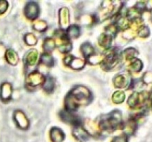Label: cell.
Masks as SVG:
<instances>
[{"label": "cell", "instance_id": "obj_1", "mask_svg": "<svg viewBox=\"0 0 152 142\" xmlns=\"http://www.w3.org/2000/svg\"><path fill=\"white\" fill-rule=\"evenodd\" d=\"M91 93L88 89L78 86L73 89L65 98V110L74 112L81 105H87L91 101Z\"/></svg>", "mask_w": 152, "mask_h": 142}, {"label": "cell", "instance_id": "obj_2", "mask_svg": "<svg viewBox=\"0 0 152 142\" xmlns=\"http://www.w3.org/2000/svg\"><path fill=\"white\" fill-rule=\"evenodd\" d=\"M123 123L122 113L119 110H114L100 119L99 128L107 132H113Z\"/></svg>", "mask_w": 152, "mask_h": 142}, {"label": "cell", "instance_id": "obj_3", "mask_svg": "<svg viewBox=\"0 0 152 142\" xmlns=\"http://www.w3.org/2000/svg\"><path fill=\"white\" fill-rule=\"evenodd\" d=\"M120 51L117 49H113L105 55V57L104 58L102 63V66L106 71L112 70L120 63Z\"/></svg>", "mask_w": 152, "mask_h": 142}, {"label": "cell", "instance_id": "obj_4", "mask_svg": "<svg viewBox=\"0 0 152 142\" xmlns=\"http://www.w3.org/2000/svg\"><path fill=\"white\" fill-rule=\"evenodd\" d=\"M45 77L37 71H34L28 74L26 79V84L28 89H35L37 86L43 85Z\"/></svg>", "mask_w": 152, "mask_h": 142}, {"label": "cell", "instance_id": "obj_5", "mask_svg": "<svg viewBox=\"0 0 152 142\" xmlns=\"http://www.w3.org/2000/svg\"><path fill=\"white\" fill-rule=\"evenodd\" d=\"M39 13V5L34 1H30L26 4L25 8V14L29 19H35Z\"/></svg>", "mask_w": 152, "mask_h": 142}, {"label": "cell", "instance_id": "obj_6", "mask_svg": "<svg viewBox=\"0 0 152 142\" xmlns=\"http://www.w3.org/2000/svg\"><path fill=\"white\" fill-rule=\"evenodd\" d=\"M13 117H14V121L18 127L22 129H28L29 127V121L27 118L26 116L24 114L23 112L20 110L15 111Z\"/></svg>", "mask_w": 152, "mask_h": 142}, {"label": "cell", "instance_id": "obj_7", "mask_svg": "<svg viewBox=\"0 0 152 142\" xmlns=\"http://www.w3.org/2000/svg\"><path fill=\"white\" fill-rule=\"evenodd\" d=\"M59 116H60L62 120L63 121L66 122V123L71 124L74 125V126L80 125V120L75 114H74V112L64 110V111L61 112Z\"/></svg>", "mask_w": 152, "mask_h": 142}, {"label": "cell", "instance_id": "obj_8", "mask_svg": "<svg viewBox=\"0 0 152 142\" xmlns=\"http://www.w3.org/2000/svg\"><path fill=\"white\" fill-rule=\"evenodd\" d=\"M59 25H60L61 30H65L69 28L70 22V14L69 10L67 7H62L59 10Z\"/></svg>", "mask_w": 152, "mask_h": 142}, {"label": "cell", "instance_id": "obj_9", "mask_svg": "<svg viewBox=\"0 0 152 142\" xmlns=\"http://www.w3.org/2000/svg\"><path fill=\"white\" fill-rule=\"evenodd\" d=\"M64 63L65 65H70L71 68L76 70L82 69L85 66V61L83 60L76 58L71 55L66 57L64 60Z\"/></svg>", "mask_w": 152, "mask_h": 142}, {"label": "cell", "instance_id": "obj_10", "mask_svg": "<svg viewBox=\"0 0 152 142\" xmlns=\"http://www.w3.org/2000/svg\"><path fill=\"white\" fill-rule=\"evenodd\" d=\"M12 96V86L9 83H3L0 86V99L4 102L9 101Z\"/></svg>", "mask_w": 152, "mask_h": 142}, {"label": "cell", "instance_id": "obj_11", "mask_svg": "<svg viewBox=\"0 0 152 142\" xmlns=\"http://www.w3.org/2000/svg\"><path fill=\"white\" fill-rule=\"evenodd\" d=\"M73 135L75 137L76 139L80 141H86L88 139L89 137V134L81 125L74 126V128L73 129Z\"/></svg>", "mask_w": 152, "mask_h": 142}, {"label": "cell", "instance_id": "obj_12", "mask_svg": "<svg viewBox=\"0 0 152 142\" xmlns=\"http://www.w3.org/2000/svg\"><path fill=\"white\" fill-rule=\"evenodd\" d=\"M114 86L117 88H121L126 87L129 84V76L127 75L126 74L123 73V74H120L115 77L114 80Z\"/></svg>", "mask_w": 152, "mask_h": 142}, {"label": "cell", "instance_id": "obj_13", "mask_svg": "<svg viewBox=\"0 0 152 142\" xmlns=\"http://www.w3.org/2000/svg\"><path fill=\"white\" fill-rule=\"evenodd\" d=\"M37 59H38V52L36 49H31L25 56L24 60L26 65L32 66L35 65Z\"/></svg>", "mask_w": 152, "mask_h": 142}, {"label": "cell", "instance_id": "obj_14", "mask_svg": "<svg viewBox=\"0 0 152 142\" xmlns=\"http://www.w3.org/2000/svg\"><path fill=\"white\" fill-rule=\"evenodd\" d=\"M50 138L53 142H62L65 139V133L58 127H53L50 132Z\"/></svg>", "mask_w": 152, "mask_h": 142}, {"label": "cell", "instance_id": "obj_15", "mask_svg": "<svg viewBox=\"0 0 152 142\" xmlns=\"http://www.w3.org/2000/svg\"><path fill=\"white\" fill-rule=\"evenodd\" d=\"M4 57H5L6 61L12 65H16L19 61L17 54L12 49H7L6 51L5 54H4Z\"/></svg>", "mask_w": 152, "mask_h": 142}, {"label": "cell", "instance_id": "obj_16", "mask_svg": "<svg viewBox=\"0 0 152 142\" xmlns=\"http://www.w3.org/2000/svg\"><path fill=\"white\" fill-rule=\"evenodd\" d=\"M81 52L83 56L87 60L94 55V49L92 45L89 43H85L82 45Z\"/></svg>", "mask_w": 152, "mask_h": 142}, {"label": "cell", "instance_id": "obj_17", "mask_svg": "<svg viewBox=\"0 0 152 142\" xmlns=\"http://www.w3.org/2000/svg\"><path fill=\"white\" fill-rule=\"evenodd\" d=\"M111 42H112V37L105 34H102L99 38V44L106 49H110L111 46Z\"/></svg>", "mask_w": 152, "mask_h": 142}, {"label": "cell", "instance_id": "obj_18", "mask_svg": "<svg viewBox=\"0 0 152 142\" xmlns=\"http://www.w3.org/2000/svg\"><path fill=\"white\" fill-rule=\"evenodd\" d=\"M55 86V82L54 80H53V77H50V76H48V77H45V82L43 83V89L45 92H51L54 89Z\"/></svg>", "mask_w": 152, "mask_h": 142}, {"label": "cell", "instance_id": "obj_19", "mask_svg": "<svg viewBox=\"0 0 152 142\" xmlns=\"http://www.w3.org/2000/svg\"><path fill=\"white\" fill-rule=\"evenodd\" d=\"M40 63L48 67H51L54 64V60L50 54L44 53L40 57Z\"/></svg>", "mask_w": 152, "mask_h": 142}, {"label": "cell", "instance_id": "obj_20", "mask_svg": "<svg viewBox=\"0 0 152 142\" xmlns=\"http://www.w3.org/2000/svg\"><path fill=\"white\" fill-rule=\"evenodd\" d=\"M67 35L68 38H77L80 34V28L78 25H73L69 26L67 31Z\"/></svg>", "mask_w": 152, "mask_h": 142}, {"label": "cell", "instance_id": "obj_21", "mask_svg": "<svg viewBox=\"0 0 152 142\" xmlns=\"http://www.w3.org/2000/svg\"><path fill=\"white\" fill-rule=\"evenodd\" d=\"M56 47V42L52 38H47L44 42L43 48L45 53L50 54Z\"/></svg>", "mask_w": 152, "mask_h": 142}, {"label": "cell", "instance_id": "obj_22", "mask_svg": "<svg viewBox=\"0 0 152 142\" xmlns=\"http://www.w3.org/2000/svg\"><path fill=\"white\" fill-rule=\"evenodd\" d=\"M125 99V94L124 92H122V91H117V92H114V95L112 96V100L113 102L115 103V104H121L124 101Z\"/></svg>", "mask_w": 152, "mask_h": 142}, {"label": "cell", "instance_id": "obj_23", "mask_svg": "<svg viewBox=\"0 0 152 142\" xmlns=\"http://www.w3.org/2000/svg\"><path fill=\"white\" fill-rule=\"evenodd\" d=\"M59 50L62 53H68L71 50V43L68 41L64 42L59 46Z\"/></svg>", "mask_w": 152, "mask_h": 142}, {"label": "cell", "instance_id": "obj_24", "mask_svg": "<svg viewBox=\"0 0 152 142\" xmlns=\"http://www.w3.org/2000/svg\"><path fill=\"white\" fill-rule=\"evenodd\" d=\"M135 52H136L135 49L131 48V49H126V50L124 51V52H123V57H125V58H126V60H131L134 59V57H135Z\"/></svg>", "mask_w": 152, "mask_h": 142}, {"label": "cell", "instance_id": "obj_25", "mask_svg": "<svg viewBox=\"0 0 152 142\" xmlns=\"http://www.w3.org/2000/svg\"><path fill=\"white\" fill-rule=\"evenodd\" d=\"M25 41L29 46H34L37 43V37L32 34H27L25 36Z\"/></svg>", "mask_w": 152, "mask_h": 142}, {"label": "cell", "instance_id": "obj_26", "mask_svg": "<svg viewBox=\"0 0 152 142\" xmlns=\"http://www.w3.org/2000/svg\"><path fill=\"white\" fill-rule=\"evenodd\" d=\"M142 62H141L140 60H134L133 62L131 63L130 65V68L134 71H140L142 68Z\"/></svg>", "mask_w": 152, "mask_h": 142}, {"label": "cell", "instance_id": "obj_27", "mask_svg": "<svg viewBox=\"0 0 152 142\" xmlns=\"http://www.w3.org/2000/svg\"><path fill=\"white\" fill-rule=\"evenodd\" d=\"M34 28L38 31H44L47 28V24L44 21H38L34 25Z\"/></svg>", "mask_w": 152, "mask_h": 142}, {"label": "cell", "instance_id": "obj_28", "mask_svg": "<svg viewBox=\"0 0 152 142\" xmlns=\"http://www.w3.org/2000/svg\"><path fill=\"white\" fill-rule=\"evenodd\" d=\"M111 142H128V136L125 134L119 136H116L113 138Z\"/></svg>", "mask_w": 152, "mask_h": 142}, {"label": "cell", "instance_id": "obj_29", "mask_svg": "<svg viewBox=\"0 0 152 142\" xmlns=\"http://www.w3.org/2000/svg\"><path fill=\"white\" fill-rule=\"evenodd\" d=\"M8 7V2L7 1H0V15L3 14Z\"/></svg>", "mask_w": 152, "mask_h": 142}, {"label": "cell", "instance_id": "obj_30", "mask_svg": "<svg viewBox=\"0 0 152 142\" xmlns=\"http://www.w3.org/2000/svg\"><path fill=\"white\" fill-rule=\"evenodd\" d=\"M138 34H139V35L142 37H147V36L149 34V31H148V28H147V27H145V26L142 27V28L140 29Z\"/></svg>", "mask_w": 152, "mask_h": 142}]
</instances>
